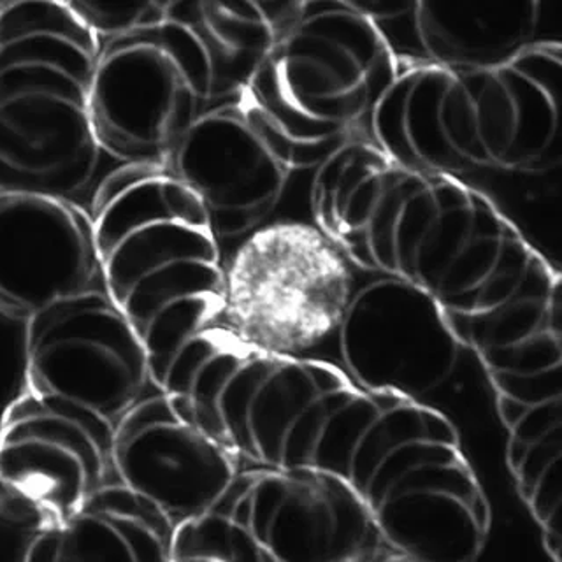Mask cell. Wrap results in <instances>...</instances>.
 Wrapping results in <instances>:
<instances>
[{
	"instance_id": "cell-1",
	"label": "cell",
	"mask_w": 562,
	"mask_h": 562,
	"mask_svg": "<svg viewBox=\"0 0 562 562\" xmlns=\"http://www.w3.org/2000/svg\"><path fill=\"white\" fill-rule=\"evenodd\" d=\"M312 210L359 271L408 281L450 322L494 312L550 263L485 193L406 169L373 140L316 167Z\"/></svg>"
},
{
	"instance_id": "cell-2",
	"label": "cell",
	"mask_w": 562,
	"mask_h": 562,
	"mask_svg": "<svg viewBox=\"0 0 562 562\" xmlns=\"http://www.w3.org/2000/svg\"><path fill=\"white\" fill-rule=\"evenodd\" d=\"M400 64L373 116V143L394 162L461 181L480 172L541 176L561 164L559 41L494 69Z\"/></svg>"
},
{
	"instance_id": "cell-3",
	"label": "cell",
	"mask_w": 562,
	"mask_h": 562,
	"mask_svg": "<svg viewBox=\"0 0 562 562\" xmlns=\"http://www.w3.org/2000/svg\"><path fill=\"white\" fill-rule=\"evenodd\" d=\"M327 471L357 492L386 549L476 562L487 543V496L452 422L427 404L356 389L339 409Z\"/></svg>"
},
{
	"instance_id": "cell-4",
	"label": "cell",
	"mask_w": 562,
	"mask_h": 562,
	"mask_svg": "<svg viewBox=\"0 0 562 562\" xmlns=\"http://www.w3.org/2000/svg\"><path fill=\"white\" fill-rule=\"evenodd\" d=\"M90 215L102 286L145 345L158 391L181 348L222 324L218 237L198 198L157 167L105 176Z\"/></svg>"
},
{
	"instance_id": "cell-5",
	"label": "cell",
	"mask_w": 562,
	"mask_h": 562,
	"mask_svg": "<svg viewBox=\"0 0 562 562\" xmlns=\"http://www.w3.org/2000/svg\"><path fill=\"white\" fill-rule=\"evenodd\" d=\"M101 43L67 2H0V192L75 201L95 180Z\"/></svg>"
},
{
	"instance_id": "cell-6",
	"label": "cell",
	"mask_w": 562,
	"mask_h": 562,
	"mask_svg": "<svg viewBox=\"0 0 562 562\" xmlns=\"http://www.w3.org/2000/svg\"><path fill=\"white\" fill-rule=\"evenodd\" d=\"M401 64L385 31L348 0H301L245 92L294 171L373 140Z\"/></svg>"
},
{
	"instance_id": "cell-7",
	"label": "cell",
	"mask_w": 562,
	"mask_h": 562,
	"mask_svg": "<svg viewBox=\"0 0 562 562\" xmlns=\"http://www.w3.org/2000/svg\"><path fill=\"white\" fill-rule=\"evenodd\" d=\"M348 383L329 360L257 350L220 324L181 348L158 391L176 395L241 470H294L312 468Z\"/></svg>"
},
{
	"instance_id": "cell-8",
	"label": "cell",
	"mask_w": 562,
	"mask_h": 562,
	"mask_svg": "<svg viewBox=\"0 0 562 562\" xmlns=\"http://www.w3.org/2000/svg\"><path fill=\"white\" fill-rule=\"evenodd\" d=\"M359 269L315 224L278 222L225 266V329L257 350L307 357L334 341Z\"/></svg>"
},
{
	"instance_id": "cell-9",
	"label": "cell",
	"mask_w": 562,
	"mask_h": 562,
	"mask_svg": "<svg viewBox=\"0 0 562 562\" xmlns=\"http://www.w3.org/2000/svg\"><path fill=\"white\" fill-rule=\"evenodd\" d=\"M211 70L184 26L164 20L101 44L92 120L102 154L167 171L184 134L210 110Z\"/></svg>"
},
{
	"instance_id": "cell-10",
	"label": "cell",
	"mask_w": 562,
	"mask_h": 562,
	"mask_svg": "<svg viewBox=\"0 0 562 562\" xmlns=\"http://www.w3.org/2000/svg\"><path fill=\"white\" fill-rule=\"evenodd\" d=\"M149 385L148 351L104 286L25 322V391L76 404L116 426Z\"/></svg>"
},
{
	"instance_id": "cell-11",
	"label": "cell",
	"mask_w": 562,
	"mask_h": 562,
	"mask_svg": "<svg viewBox=\"0 0 562 562\" xmlns=\"http://www.w3.org/2000/svg\"><path fill=\"white\" fill-rule=\"evenodd\" d=\"M368 277L357 280L334 339L338 368L369 394L422 403L453 376L465 348L426 292L400 278Z\"/></svg>"
},
{
	"instance_id": "cell-12",
	"label": "cell",
	"mask_w": 562,
	"mask_h": 562,
	"mask_svg": "<svg viewBox=\"0 0 562 562\" xmlns=\"http://www.w3.org/2000/svg\"><path fill=\"white\" fill-rule=\"evenodd\" d=\"M216 506L268 562H366L385 549L347 480L318 468H246Z\"/></svg>"
},
{
	"instance_id": "cell-13",
	"label": "cell",
	"mask_w": 562,
	"mask_h": 562,
	"mask_svg": "<svg viewBox=\"0 0 562 562\" xmlns=\"http://www.w3.org/2000/svg\"><path fill=\"white\" fill-rule=\"evenodd\" d=\"M114 426L95 413L23 389L0 418V491L60 524L116 482Z\"/></svg>"
},
{
	"instance_id": "cell-14",
	"label": "cell",
	"mask_w": 562,
	"mask_h": 562,
	"mask_svg": "<svg viewBox=\"0 0 562 562\" xmlns=\"http://www.w3.org/2000/svg\"><path fill=\"white\" fill-rule=\"evenodd\" d=\"M167 172L198 198L220 241L262 227L294 169L243 95L211 105L193 123Z\"/></svg>"
},
{
	"instance_id": "cell-15",
	"label": "cell",
	"mask_w": 562,
	"mask_h": 562,
	"mask_svg": "<svg viewBox=\"0 0 562 562\" xmlns=\"http://www.w3.org/2000/svg\"><path fill=\"white\" fill-rule=\"evenodd\" d=\"M116 482L178 527L207 514L241 465L193 420L176 395L157 391L114 426Z\"/></svg>"
},
{
	"instance_id": "cell-16",
	"label": "cell",
	"mask_w": 562,
	"mask_h": 562,
	"mask_svg": "<svg viewBox=\"0 0 562 562\" xmlns=\"http://www.w3.org/2000/svg\"><path fill=\"white\" fill-rule=\"evenodd\" d=\"M102 289L90 211L40 193L0 192V315L31 321Z\"/></svg>"
},
{
	"instance_id": "cell-17",
	"label": "cell",
	"mask_w": 562,
	"mask_h": 562,
	"mask_svg": "<svg viewBox=\"0 0 562 562\" xmlns=\"http://www.w3.org/2000/svg\"><path fill=\"white\" fill-rule=\"evenodd\" d=\"M547 4L540 0H501L479 4H413L409 20L422 61L453 70L505 66L541 40Z\"/></svg>"
},
{
	"instance_id": "cell-18",
	"label": "cell",
	"mask_w": 562,
	"mask_h": 562,
	"mask_svg": "<svg viewBox=\"0 0 562 562\" xmlns=\"http://www.w3.org/2000/svg\"><path fill=\"white\" fill-rule=\"evenodd\" d=\"M172 535L157 508L111 483L44 532L29 562H169Z\"/></svg>"
},
{
	"instance_id": "cell-19",
	"label": "cell",
	"mask_w": 562,
	"mask_h": 562,
	"mask_svg": "<svg viewBox=\"0 0 562 562\" xmlns=\"http://www.w3.org/2000/svg\"><path fill=\"white\" fill-rule=\"evenodd\" d=\"M290 2H166V18L198 41L211 70V102L237 101L262 66L278 35L297 13Z\"/></svg>"
},
{
	"instance_id": "cell-20",
	"label": "cell",
	"mask_w": 562,
	"mask_h": 562,
	"mask_svg": "<svg viewBox=\"0 0 562 562\" xmlns=\"http://www.w3.org/2000/svg\"><path fill=\"white\" fill-rule=\"evenodd\" d=\"M99 43L166 20V2H67Z\"/></svg>"
},
{
	"instance_id": "cell-21",
	"label": "cell",
	"mask_w": 562,
	"mask_h": 562,
	"mask_svg": "<svg viewBox=\"0 0 562 562\" xmlns=\"http://www.w3.org/2000/svg\"><path fill=\"white\" fill-rule=\"evenodd\" d=\"M55 526L43 509L0 491V562H29L41 536Z\"/></svg>"
},
{
	"instance_id": "cell-22",
	"label": "cell",
	"mask_w": 562,
	"mask_h": 562,
	"mask_svg": "<svg viewBox=\"0 0 562 562\" xmlns=\"http://www.w3.org/2000/svg\"><path fill=\"white\" fill-rule=\"evenodd\" d=\"M348 4L378 26H382L383 23L408 18L415 2L413 0H348Z\"/></svg>"
},
{
	"instance_id": "cell-23",
	"label": "cell",
	"mask_w": 562,
	"mask_h": 562,
	"mask_svg": "<svg viewBox=\"0 0 562 562\" xmlns=\"http://www.w3.org/2000/svg\"><path fill=\"white\" fill-rule=\"evenodd\" d=\"M366 562H418L415 559L408 558V555H404V553L394 552L391 549H383L373 555V558L369 559Z\"/></svg>"
}]
</instances>
